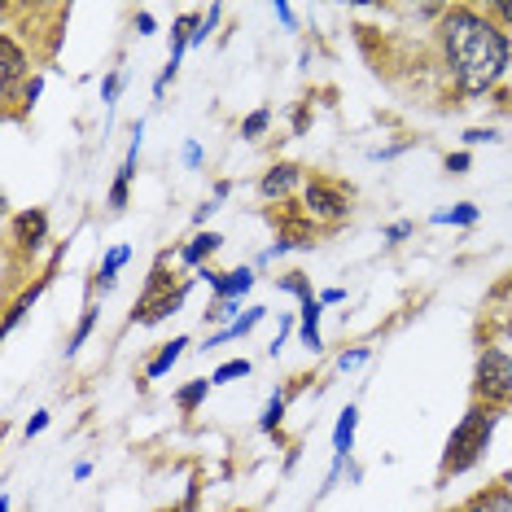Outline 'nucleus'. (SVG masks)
Here are the masks:
<instances>
[{
	"mask_svg": "<svg viewBox=\"0 0 512 512\" xmlns=\"http://www.w3.org/2000/svg\"><path fill=\"white\" fill-rule=\"evenodd\" d=\"M184 162H189V167H197V162H202V149H197V145H184Z\"/></svg>",
	"mask_w": 512,
	"mask_h": 512,
	"instance_id": "nucleus-29",
	"label": "nucleus"
},
{
	"mask_svg": "<svg viewBox=\"0 0 512 512\" xmlns=\"http://www.w3.org/2000/svg\"><path fill=\"white\" fill-rule=\"evenodd\" d=\"M307 211L316 215V219H329V224H337L351 206H346V197L333 189V184H324V180H311L307 184Z\"/></svg>",
	"mask_w": 512,
	"mask_h": 512,
	"instance_id": "nucleus-4",
	"label": "nucleus"
},
{
	"mask_svg": "<svg viewBox=\"0 0 512 512\" xmlns=\"http://www.w3.org/2000/svg\"><path fill=\"white\" fill-rule=\"evenodd\" d=\"M491 141H499L491 127H473V132H464V145H491Z\"/></svg>",
	"mask_w": 512,
	"mask_h": 512,
	"instance_id": "nucleus-22",
	"label": "nucleus"
},
{
	"mask_svg": "<svg viewBox=\"0 0 512 512\" xmlns=\"http://www.w3.org/2000/svg\"><path fill=\"white\" fill-rule=\"evenodd\" d=\"M407 232H412V224H394V228L386 232V241H403V237H407Z\"/></svg>",
	"mask_w": 512,
	"mask_h": 512,
	"instance_id": "nucleus-28",
	"label": "nucleus"
},
{
	"mask_svg": "<svg viewBox=\"0 0 512 512\" xmlns=\"http://www.w3.org/2000/svg\"><path fill=\"white\" fill-rule=\"evenodd\" d=\"M44 228H49V219H44L40 211H27L18 219V237H22V246L27 250H36L40 241H44Z\"/></svg>",
	"mask_w": 512,
	"mask_h": 512,
	"instance_id": "nucleus-12",
	"label": "nucleus"
},
{
	"mask_svg": "<svg viewBox=\"0 0 512 512\" xmlns=\"http://www.w3.org/2000/svg\"><path fill=\"white\" fill-rule=\"evenodd\" d=\"M346 294H342V289H324V294H320V302H342Z\"/></svg>",
	"mask_w": 512,
	"mask_h": 512,
	"instance_id": "nucleus-33",
	"label": "nucleus"
},
{
	"mask_svg": "<svg viewBox=\"0 0 512 512\" xmlns=\"http://www.w3.org/2000/svg\"><path fill=\"white\" fill-rule=\"evenodd\" d=\"M184 346H189V337H176V342H167V346H162V351H158V359H154V364L145 368V377H149V381L167 377V372H171V364H176V359L184 355Z\"/></svg>",
	"mask_w": 512,
	"mask_h": 512,
	"instance_id": "nucleus-9",
	"label": "nucleus"
},
{
	"mask_svg": "<svg viewBox=\"0 0 512 512\" xmlns=\"http://www.w3.org/2000/svg\"><path fill=\"white\" fill-rule=\"evenodd\" d=\"M211 285H215L219 298H241V294H246V289L254 285V272H246V267H241V272H228V276H211Z\"/></svg>",
	"mask_w": 512,
	"mask_h": 512,
	"instance_id": "nucleus-10",
	"label": "nucleus"
},
{
	"mask_svg": "<svg viewBox=\"0 0 512 512\" xmlns=\"http://www.w3.org/2000/svg\"><path fill=\"white\" fill-rule=\"evenodd\" d=\"M206 390H211V381H193V386H184V390L176 394V403L184 407V412H193V407L206 399Z\"/></svg>",
	"mask_w": 512,
	"mask_h": 512,
	"instance_id": "nucleus-16",
	"label": "nucleus"
},
{
	"mask_svg": "<svg viewBox=\"0 0 512 512\" xmlns=\"http://www.w3.org/2000/svg\"><path fill=\"white\" fill-rule=\"evenodd\" d=\"M276 18H281L285 27H294V9H289V5H276Z\"/></svg>",
	"mask_w": 512,
	"mask_h": 512,
	"instance_id": "nucleus-30",
	"label": "nucleus"
},
{
	"mask_svg": "<svg viewBox=\"0 0 512 512\" xmlns=\"http://www.w3.org/2000/svg\"><path fill=\"white\" fill-rule=\"evenodd\" d=\"M495 14L504 18V22H512V0H504V5H495Z\"/></svg>",
	"mask_w": 512,
	"mask_h": 512,
	"instance_id": "nucleus-34",
	"label": "nucleus"
},
{
	"mask_svg": "<svg viewBox=\"0 0 512 512\" xmlns=\"http://www.w3.org/2000/svg\"><path fill=\"white\" fill-rule=\"evenodd\" d=\"M442 53H447V71L456 79L460 92H486L504 75L508 66V40L504 31H495L491 22L473 9H456L442 22Z\"/></svg>",
	"mask_w": 512,
	"mask_h": 512,
	"instance_id": "nucleus-1",
	"label": "nucleus"
},
{
	"mask_svg": "<svg viewBox=\"0 0 512 512\" xmlns=\"http://www.w3.org/2000/svg\"><path fill=\"white\" fill-rule=\"evenodd\" d=\"M44 425H49V412H36L27 421V438H36V434H44Z\"/></svg>",
	"mask_w": 512,
	"mask_h": 512,
	"instance_id": "nucleus-26",
	"label": "nucleus"
},
{
	"mask_svg": "<svg viewBox=\"0 0 512 512\" xmlns=\"http://www.w3.org/2000/svg\"><path fill=\"white\" fill-rule=\"evenodd\" d=\"M250 364L246 359H228L224 368H215V386H224V381H237V377H246Z\"/></svg>",
	"mask_w": 512,
	"mask_h": 512,
	"instance_id": "nucleus-19",
	"label": "nucleus"
},
{
	"mask_svg": "<svg viewBox=\"0 0 512 512\" xmlns=\"http://www.w3.org/2000/svg\"><path fill=\"white\" fill-rule=\"evenodd\" d=\"M136 27H141V36H149V31H154V18L141 14V18H136Z\"/></svg>",
	"mask_w": 512,
	"mask_h": 512,
	"instance_id": "nucleus-32",
	"label": "nucleus"
},
{
	"mask_svg": "<svg viewBox=\"0 0 512 512\" xmlns=\"http://www.w3.org/2000/svg\"><path fill=\"white\" fill-rule=\"evenodd\" d=\"M219 246H224V237H219V232H202V237H193L189 246H184V254H180V259L189 263V267H197V263L206 259V254H215Z\"/></svg>",
	"mask_w": 512,
	"mask_h": 512,
	"instance_id": "nucleus-11",
	"label": "nucleus"
},
{
	"mask_svg": "<svg viewBox=\"0 0 512 512\" xmlns=\"http://www.w3.org/2000/svg\"><path fill=\"white\" fill-rule=\"evenodd\" d=\"M0 57H5V66H0V79H5V92H9V88L18 84V75L27 71V53H22L9 36H0Z\"/></svg>",
	"mask_w": 512,
	"mask_h": 512,
	"instance_id": "nucleus-8",
	"label": "nucleus"
},
{
	"mask_svg": "<svg viewBox=\"0 0 512 512\" xmlns=\"http://www.w3.org/2000/svg\"><path fill=\"white\" fill-rule=\"evenodd\" d=\"M469 162H473L469 154H451L447 158V171H451V176H464V171H469Z\"/></svg>",
	"mask_w": 512,
	"mask_h": 512,
	"instance_id": "nucleus-24",
	"label": "nucleus"
},
{
	"mask_svg": "<svg viewBox=\"0 0 512 512\" xmlns=\"http://www.w3.org/2000/svg\"><path fill=\"white\" fill-rule=\"evenodd\" d=\"M508 333H512V324H508Z\"/></svg>",
	"mask_w": 512,
	"mask_h": 512,
	"instance_id": "nucleus-35",
	"label": "nucleus"
},
{
	"mask_svg": "<svg viewBox=\"0 0 512 512\" xmlns=\"http://www.w3.org/2000/svg\"><path fill=\"white\" fill-rule=\"evenodd\" d=\"M495 434V416L491 412H482V407H473L464 421L451 429V438H447V460H442V469L447 473H464L469 464L486 451V442H491Z\"/></svg>",
	"mask_w": 512,
	"mask_h": 512,
	"instance_id": "nucleus-2",
	"label": "nucleus"
},
{
	"mask_svg": "<svg viewBox=\"0 0 512 512\" xmlns=\"http://www.w3.org/2000/svg\"><path fill=\"white\" fill-rule=\"evenodd\" d=\"M364 359H368V351H351V355H342V359H337V364H342V368H359V364H364Z\"/></svg>",
	"mask_w": 512,
	"mask_h": 512,
	"instance_id": "nucleus-27",
	"label": "nucleus"
},
{
	"mask_svg": "<svg viewBox=\"0 0 512 512\" xmlns=\"http://www.w3.org/2000/svg\"><path fill=\"white\" fill-rule=\"evenodd\" d=\"M473 219H477V206L464 202V206H456V211H438V215H434V224H460V228H469Z\"/></svg>",
	"mask_w": 512,
	"mask_h": 512,
	"instance_id": "nucleus-15",
	"label": "nucleus"
},
{
	"mask_svg": "<svg viewBox=\"0 0 512 512\" xmlns=\"http://www.w3.org/2000/svg\"><path fill=\"white\" fill-rule=\"evenodd\" d=\"M215 211H219V206H215V202H206V206H202V211H197V215H193V219H197V224H206V219H211V215H215Z\"/></svg>",
	"mask_w": 512,
	"mask_h": 512,
	"instance_id": "nucleus-31",
	"label": "nucleus"
},
{
	"mask_svg": "<svg viewBox=\"0 0 512 512\" xmlns=\"http://www.w3.org/2000/svg\"><path fill=\"white\" fill-rule=\"evenodd\" d=\"M184 298H189V289H171V294H162V298H145L141 302V311H136V320L141 324H158V320H167V316H176V311L184 307Z\"/></svg>",
	"mask_w": 512,
	"mask_h": 512,
	"instance_id": "nucleus-5",
	"label": "nucleus"
},
{
	"mask_svg": "<svg viewBox=\"0 0 512 512\" xmlns=\"http://www.w3.org/2000/svg\"><path fill=\"white\" fill-rule=\"evenodd\" d=\"M477 394L486 403H508L512 399V359L504 351H486L477 359Z\"/></svg>",
	"mask_w": 512,
	"mask_h": 512,
	"instance_id": "nucleus-3",
	"label": "nucleus"
},
{
	"mask_svg": "<svg viewBox=\"0 0 512 512\" xmlns=\"http://www.w3.org/2000/svg\"><path fill=\"white\" fill-rule=\"evenodd\" d=\"M132 259V250L127 246H114L110 254H106V263H101V289H114V276H119V267Z\"/></svg>",
	"mask_w": 512,
	"mask_h": 512,
	"instance_id": "nucleus-14",
	"label": "nucleus"
},
{
	"mask_svg": "<svg viewBox=\"0 0 512 512\" xmlns=\"http://www.w3.org/2000/svg\"><path fill=\"white\" fill-rule=\"evenodd\" d=\"M355 425H359V412H355V407H346V412L337 416V429H333V460H351Z\"/></svg>",
	"mask_w": 512,
	"mask_h": 512,
	"instance_id": "nucleus-7",
	"label": "nucleus"
},
{
	"mask_svg": "<svg viewBox=\"0 0 512 512\" xmlns=\"http://www.w3.org/2000/svg\"><path fill=\"white\" fill-rule=\"evenodd\" d=\"M110 206H114V211H123V206H127V184L114 180V189H110Z\"/></svg>",
	"mask_w": 512,
	"mask_h": 512,
	"instance_id": "nucleus-25",
	"label": "nucleus"
},
{
	"mask_svg": "<svg viewBox=\"0 0 512 512\" xmlns=\"http://www.w3.org/2000/svg\"><path fill=\"white\" fill-rule=\"evenodd\" d=\"M281 416H285V399H281V394H276V399H272V403H267V407H263V421H259V425L267 429V434H272V429H276V425H281Z\"/></svg>",
	"mask_w": 512,
	"mask_h": 512,
	"instance_id": "nucleus-20",
	"label": "nucleus"
},
{
	"mask_svg": "<svg viewBox=\"0 0 512 512\" xmlns=\"http://www.w3.org/2000/svg\"><path fill=\"white\" fill-rule=\"evenodd\" d=\"M464 512H512V495H486V499H477V504L464 508Z\"/></svg>",
	"mask_w": 512,
	"mask_h": 512,
	"instance_id": "nucleus-18",
	"label": "nucleus"
},
{
	"mask_svg": "<svg viewBox=\"0 0 512 512\" xmlns=\"http://www.w3.org/2000/svg\"><path fill=\"white\" fill-rule=\"evenodd\" d=\"M267 123H272V110H254L250 119L241 123V136H250V141H254V136H263V132H267Z\"/></svg>",
	"mask_w": 512,
	"mask_h": 512,
	"instance_id": "nucleus-17",
	"label": "nucleus"
},
{
	"mask_svg": "<svg viewBox=\"0 0 512 512\" xmlns=\"http://www.w3.org/2000/svg\"><path fill=\"white\" fill-rule=\"evenodd\" d=\"M92 324H97V311H88V316L84 320H79V329H75V337H71V346H66V351H79V346H84L88 342V333H92Z\"/></svg>",
	"mask_w": 512,
	"mask_h": 512,
	"instance_id": "nucleus-21",
	"label": "nucleus"
},
{
	"mask_svg": "<svg viewBox=\"0 0 512 512\" xmlns=\"http://www.w3.org/2000/svg\"><path fill=\"white\" fill-rule=\"evenodd\" d=\"M298 180H302V171L294 167V162H281V167H272V171H267V176H263L259 193H263V197H285V193L294 189Z\"/></svg>",
	"mask_w": 512,
	"mask_h": 512,
	"instance_id": "nucleus-6",
	"label": "nucleus"
},
{
	"mask_svg": "<svg viewBox=\"0 0 512 512\" xmlns=\"http://www.w3.org/2000/svg\"><path fill=\"white\" fill-rule=\"evenodd\" d=\"M259 320H263V307H250L246 316H241V320H232L228 329H224V333H215V337H211V342H206V346H219V342H228V337H246V333H250V329H254V324H259Z\"/></svg>",
	"mask_w": 512,
	"mask_h": 512,
	"instance_id": "nucleus-13",
	"label": "nucleus"
},
{
	"mask_svg": "<svg viewBox=\"0 0 512 512\" xmlns=\"http://www.w3.org/2000/svg\"><path fill=\"white\" fill-rule=\"evenodd\" d=\"M119 88H123V75H119V71L106 75V92H101V97H106V106H114V101H119Z\"/></svg>",
	"mask_w": 512,
	"mask_h": 512,
	"instance_id": "nucleus-23",
	"label": "nucleus"
}]
</instances>
